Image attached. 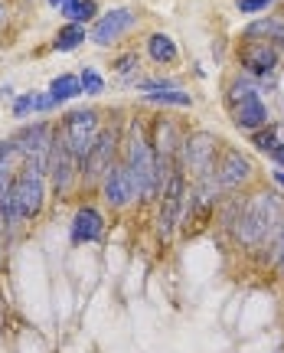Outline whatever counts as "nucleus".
<instances>
[{
    "label": "nucleus",
    "mask_w": 284,
    "mask_h": 353,
    "mask_svg": "<svg viewBox=\"0 0 284 353\" xmlns=\"http://www.w3.org/2000/svg\"><path fill=\"white\" fill-rule=\"evenodd\" d=\"M13 148L20 151V161L23 164H33V167H50V154H52V144H56V121L50 118H39V121H23L10 134Z\"/></svg>",
    "instance_id": "nucleus-10"
},
{
    "label": "nucleus",
    "mask_w": 284,
    "mask_h": 353,
    "mask_svg": "<svg viewBox=\"0 0 284 353\" xmlns=\"http://www.w3.org/2000/svg\"><path fill=\"white\" fill-rule=\"evenodd\" d=\"M248 141H252V148L258 154H272L274 148H278V125H268V128H261V131H252L248 134Z\"/></svg>",
    "instance_id": "nucleus-23"
},
{
    "label": "nucleus",
    "mask_w": 284,
    "mask_h": 353,
    "mask_svg": "<svg viewBox=\"0 0 284 353\" xmlns=\"http://www.w3.org/2000/svg\"><path fill=\"white\" fill-rule=\"evenodd\" d=\"M272 183L284 193V167H274V170H272Z\"/></svg>",
    "instance_id": "nucleus-34"
},
{
    "label": "nucleus",
    "mask_w": 284,
    "mask_h": 353,
    "mask_svg": "<svg viewBox=\"0 0 284 353\" xmlns=\"http://www.w3.org/2000/svg\"><path fill=\"white\" fill-rule=\"evenodd\" d=\"M10 114L17 121H26L30 114H37V92H20V95H13Z\"/></svg>",
    "instance_id": "nucleus-26"
},
{
    "label": "nucleus",
    "mask_w": 284,
    "mask_h": 353,
    "mask_svg": "<svg viewBox=\"0 0 284 353\" xmlns=\"http://www.w3.org/2000/svg\"><path fill=\"white\" fill-rule=\"evenodd\" d=\"M10 20H13V3L7 0H0V43L7 37V30H10Z\"/></svg>",
    "instance_id": "nucleus-30"
},
{
    "label": "nucleus",
    "mask_w": 284,
    "mask_h": 353,
    "mask_svg": "<svg viewBox=\"0 0 284 353\" xmlns=\"http://www.w3.org/2000/svg\"><path fill=\"white\" fill-rule=\"evenodd\" d=\"M121 161L137 176V190H141V206L148 203H157L163 190V180L170 174V167L161 161L157 154V144L150 138V125L148 118L134 114L128 125H124V144H121Z\"/></svg>",
    "instance_id": "nucleus-2"
},
{
    "label": "nucleus",
    "mask_w": 284,
    "mask_h": 353,
    "mask_svg": "<svg viewBox=\"0 0 284 353\" xmlns=\"http://www.w3.org/2000/svg\"><path fill=\"white\" fill-rule=\"evenodd\" d=\"M144 105H154V108H193V95L186 88H163V92L144 95Z\"/></svg>",
    "instance_id": "nucleus-21"
},
{
    "label": "nucleus",
    "mask_w": 284,
    "mask_h": 353,
    "mask_svg": "<svg viewBox=\"0 0 284 353\" xmlns=\"http://www.w3.org/2000/svg\"><path fill=\"white\" fill-rule=\"evenodd\" d=\"M112 72H118V82H121L124 88L128 85H137L141 82V56H137L134 50H128L121 52V56H114V63H112Z\"/></svg>",
    "instance_id": "nucleus-22"
},
{
    "label": "nucleus",
    "mask_w": 284,
    "mask_h": 353,
    "mask_svg": "<svg viewBox=\"0 0 284 353\" xmlns=\"http://www.w3.org/2000/svg\"><path fill=\"white\" fill-rule=\"evenodd\" d=\"M62 20L65 23H79V26H92L101 17L99 0H62Z\"/></svg>",
    "instance_id": "nucleus-18"
},
{
    "label": "nucleus",
    "mask_w": 284,
    "mask_h": 353,
    "mask_svg": "<svg viewBox=\"0 0 284 353\" xmlns=\"http://www.w3.org/2000/svg\"><path fill=\"white\" fill-rule=\"evenodd\" d=\"M255 259H258V265H268V268H272L278 259H284V223L278 226V232L272 236V242H268V245H265Z\"/></svg>",
    "instance_id": "nucleus-24"
},
{
    "label": "nucleus",
    "mask_w": 284,
    "mask_h": 353,
    "mask_svg": "<svg viewBox=\"0 0 284 353\" xmlns=\"http://www.w3.org/2000/svg\"><path fill=\"white\" fill-rule=\"evenodd\" d=\"M108 236V213L95 200H79L69 219V245H99Z\"/></svg>",
    "instance_id": "nucleus-13"
},
{
    "label": "nucleus",
    "mask_w": 284,
    "mask_h": 353,
    "mask_svg": "<svg viewBox=\"0 0 284 353\" xmlns=\"http://www.w3.org/2000/svg\"><path fill=\"white\" fill-rule=\"evenodd\" d=\"M20 170V167H17ZM17 170H0V203L10 196V190H13V176H17Z\"/></svg>",
    "instance_id": "nucleus-31"
},
{
    "label": "nucleus",
    "mask_w": 284,
    "mask_h": 353,
    "mask_svg": "<svg viewBox=\"0 0 284 353\" xmlns=\"http://www.w3.org/2000/svg\"><path fill=\"white\" fill-rule=\"evenodd\" d=\"M7 242H10V236H7L3 219H0V272H3V259H7Z\"/></svg>",
    "instance_id": "nucleus-32"
},
{
    "label": "nucleus",
    "mask_w": 284,
    "mask_h": 353,
    "mask_svg": "<svg viewBox=\"0 0 284 353\" xmlns=\"http://www.w3.org/2000/svg\"><path fill=\"white\" fill-rule=\"evenodd\" d=\"M43 3H46L50 10H59V7H62V0H43Z\"/></svg>",
    "instance_id": "nucleus-35"
},
{
    "label": "nucleus",
    "mask_w": 284,
    "mask_h": 353,
    "mask_svg": "<svg viewBox=\"0 0 284 353\" xmlns=\"http://www.w3.org/2000/svg\"><path fill=\"white\" fill-rule=\"evenodd\" d=\"M20 164H23V161H20V151L13 148V141L0 138V170H17Z\"/></svg>",
    "instance_id": "nucleus-27"
},
{
    "label": "nucleus",
    "mask_w": 284,
    "mask_h": 353,
    "mask_svg": "<svg viewBox=\"0 0 284 353\" xmlns=\"http://www.w3.org/2000/svg\"><path fill=\"white\" fill-rule=\"evenodd\" d=\"M46 92H50L59 105H69V101L85 95V92H82V79H79V72H59V76H52L50 85H46Z\"/></svg>",
    "instance_id": "nucleus-19"
},
{
    "label": "nucleus",
    "mask_w": 284,
    "mask_h": 353,
    "mask_svg": "<svg viewBox=\"0 0 284 353\" xmlns=\"http://www.w3.org/2000/svg\"><path fill=\"white\" fill-rule=\"evenodd\" d=\"M101 125H105V112L95 108V105H75L69 112H62V118L56 121L59 134L65 138V144L72 148V154L79 161H82V154L92 148V141H95V134L101 131Z\"/></svg>",
    "instance_id": "nucleus-9"
},
{
    "label": "nucleus",
    "mask_w": 284,
    "mask_h": 353,
    "mask_svg": "<svg viewBox=\"0 0 284 353\" xmlns=\"http://www.w3.org/2000/svg\"><path fill=\"white\" fill-rule=\"evenodd\" d=\"M13 200L23 213L26 226H33L39 216L46 213V203H50V180L46 170L33 164H20L17 176H13Z\"/></svg>",
    "instance_id": "nucleus-8"
},
{
    "label": "nucleus",
    "mask_w": 284,
    "mask_h": 353,
    "mask_svg": "<svg viewBox=\"0 0 284 353\" xmlns=\"http://www.w3.org/2000/svg\"><path fill=\"white\" fill-rule=\"evenodd\" d=\"M212 176H216V183H219L223 193H245L252 187V180H255V164H252L248 154L235 151V148H223Z\"/></svg>",
    "instance_id": "nucleus-14"
},
{
    "label": "nucleus",
    "mask_w": 284,
    "mask_h": 353,
    "mask_svg": "<svg viewBox=\"0 0 284 353\" xmlns=\"http://www.w3.org/2000/svg\"><path fill=\"white\" fill-rule=\"evenodd\" d=\"M124 125L128 118L124 112H105V125L95 134L92 148L82 154L79 161V174H82V193H99L105 174L112 170V164L121 157V144H124Z\"/></svg>",
    "instance_id": "nucleus-3"
},
{
    "label": "nucleus",
    "mask_w": 284,
    "mask_h": 353,
    "mask_svg": "<svg viewBox=\"0 0 284 353\" xmlns=\"http://www.w3.org/2000/svg\"><path fill=\"white\" fill-rule=\"evenodd\" d=\"M144 52H148V59L154 65L180 63V46H176V39L167 37V33H150V37L144 39Z\"/></svg>",
    "instance_id": "nucleus-17"
},
{
    "label": "nucleus",
    "mask_w": 284,
    "mask_h": 353,
    "mask_svg": "<svg viewBox=\"0 0 284 353\" xmlns=\"http://www.w3.org/2000/svg\"><path fill=\"white\" fill-rule=\"evenodd\" d=\"M134 26H137V13L131 10V7H112V10H105L95 23L88 26V43H95L99 50L114 46V43L128 37Z\"/></svg>",
    "instance_id": "nucleus-15"
},
{
    "label": "nucleus",
    "mask_w": 284,
    "mask_h": 353,
    "mask_svg": "<svg viewBox=\"0 0 284 353\" xmlns=\"http://www.w3.org/2000/svg\"><path fill=\"white\" fill-rule=\"evenodd\" d=\"M99 200L105 203V210L112 213H128L131 206H141V190H137V176L134 170L124 164L121 157L112 164V170L105 174L99 187Z\"/></svg>",
    "instance_id": "nucleus-11"
},
{
    "label": "nucleus",
    "mask_w": 284,
    "mask_h": 353,
    "mask_svg": "<svg viewBox=\"0 0 284 353\" xmlns=\"http://www.w3.org/2000/svg\"><path fill=\"white\" fill-rule=\"evenodd\" d=\"M242 39H265L284 52V17H258V20H248L242 30Z\"/></svg>",
    "instance_id": "nucleus-16"
},
{
    "label": "nucleus",
    "mask_w": 284,
    "mask_h": 353,
    "mask_svg": "<svg viewBox=\"0 0 284 353\" xmlns=\"http://www.w3.org/2000/svg\"><path fill=\"white\" fill-rule=\"evenodd\" d=\"M235 63L239 72H245L255 82H272L278 65H281V50L265 43V39H239V50H235Z\"/></svg>",
    "instance_id": "nucleus-12"
},
{
    "label": "nucleus",
    "mask_w": 284,
    "mask_h": 353,
    "mask_svg": "<svg viewBox=\"0 0 284 353\" xmlns=\"http://www.w3.org/2000/svg\"><path fill=\"white\" fill-rule=\"evenodd\" d=\"M219 151H223V141L216 138L212 131H186L183 144H180V164H183L190 183H199V180H212L216 174V161H219Z\"/></svg>",
    "instance_id": "nucleus-7"
},
{
    "label": "nucleus",
    "mask_w": 284,
    "mask_h": 353,
    "mask_svg": "<svg viewBox=\"0 0 284 353\" xmlns=\"http://www.w3.org/2000/svg\"><path fill=\"white\" fill-rule=\"evenodd\" d=\"M268 157H272V161H274L278 167H284V141H278V148H274V151L268 154Z\"/></svg>",
    "instance_id": "nucleus-33"
},
{
    "label": "nucleus",
    "mask_w": 284,
    "mask_h": 353,
    "mask_svg": "<svg viewBox=\"0 0 284 353\" xmlns=\"http://www.w3.org/2000/svg\"><path fill=\"white\" fill-rule=\"evenodd\" d=\"M190 190H193L190 176H186L183 164H180V154H176L170 174L163 180L161 196H157V236H161V242H170L183 226L186 206H190Z\"/></svg>",
    "instance_id": "nucleus-5"
},
{
    "label": "nucleus",
    "mask_w": 284,
    "mask_h": 353,
    "mask_svg": "<svg viewBox=\"0 0 284 353\" xmlns=\"http://www.w3.org/2000/svg\"><path fill=\"white\" fill-rule=\"evenodd\" d=\"M272 82H255V79H248L245 72H239V76L225 85V112H229V118H232V125L239 128V131L252 134V131H261V128L274 125L272 105L265 99V88L272 85Z\"/></svg>",
    "instance_id": "nucleus-4"
},
{
    "label": "nucleus",
    "mask_w": 284,
    "mask_h": 353,
    "mask_svg": "<svg viewBox=\"0 0 284 353\" xmlns=\"http://www.w3.org/2000/svg\"><path fill=\"white\" fill-rule=\"evenodd\" d=\"M79 79H82V92H85L88 99H99L101 92H105V76H101L95 65H85V69H79Z\"/></svg>",
    "instance_id": "nucleus-25"
},
{
    "label": "nucleus",
    "mask_w": 284,
    "mask_h": 353,
    "mask_svg": "<svg viewBox=\"0 0 284 353\" xmlns=\"http://www.w3.org/2000/svg\"><path fill=\"white\" fill-rule=\"evenodd\" d=\"M281 17H284V0H281Z\"/></svg>",
    "instance_id": "nucleus-36"
},
{
    "label": "nucleus",
    "mask_w": 284,
    "mask_h": 353,
    "mask_svg": "<svg viewBox=\"0 0 284 353\" xmlns=\"http://www.w3.org/2000/svg\"><path fill=\"white\" fill-rule=\"evenodd\" d=\"M284 223V193L278 187H258L248 190L245 203H242V213L239 223L232 229L235 245L245 255H258L272 236L278 232V226Z\"/></svg>",
    "instance_id": "nucleus-1"
},
{
    "label": "nucleus",
    "mask_w": 284,
    "mask_h": 353,
    "mask_svg": "<svg viewBox=\"0 0 284 353\" xmlns=\"http://www.w3.org/2000/svg\"><path fill=\"white\" fill-rule=\"evenodd\" d=\"M272 7V0H235V10L252 17V13H265Z\"/></svg>",
    "instance_id": "nucleus-28"
},
{
    "label": "nucleus",
    "mask_w": 284,
    "mask_h": 353,
    "mask_svg": "<svg viewBox=\"0 0 284 353\" xmlns=\"http://www.w3.org/2000/svg\"><path fill=\"white\" fill-rule=\"evenodd\" d=\"M272 3H278V0H272Z\"/></svg>",
    "instance_id": "nucleus-37"
},
{
    "label": "nucleus",
    "mask_w": 284,
    "mask_h": 353,
    "mask_svg": "<svg viewBox=\"0 0 284 353\" xmlns=\"http://www.w3.org/2000/svg\"><path fill=\"white\" fill-rule=\"evenodd\" d=\"M59 108V101L52 99L50 92H37V114H50Z\"/></svg>",
    "instance_id": "nucleus-29"
},
{
    "label": "nucleus",
    "mask_w": 284,
    "mask_h": 353,
    "mask_svg": "<svg viewBox=\"0 0 284 353\" xmlns=\"http://www.w3.org/2000/svg\"><path fill=\"white\" fill-rule=\"evenodd\" d=\"M7 3H13V0H7Z\"/></svg>",
    "instance_id": "nucleus-38"
},
{
    "label": "nucleus",
    "mask_w": 284,
    "mask_h": 353,
    "mask_svg": "<svg viewBox=\"0 0 284 353\" xmlns=\"http://www.w3.org/2000/svg\"><path fill=\"white\" fill-rule=\"evenodd\" d=\"M46 180H50V196L56 203H72L82 193V174H79V157L72 148L65 144V138L56 128V144L50 154V167H46Z\"/></svg>",
    "instance_id": "nucleus-6"
},
{
    "label": "nucleus",
    "mask_w": 284,
    "mask_h": 353,
    "mask_svg": "<svg viewBox=\"0 0 284 353\" xmlns=\"http://www.w3.org/2000/svg\"><path fill=\"white\" fill-rule=\"evenodd\" d=\"M85 43H88V26L62 23L52 33V52H75L79 46H85Z\"/></svg>",
    "instance_id": "nucleus-20"
}]
</instances>
